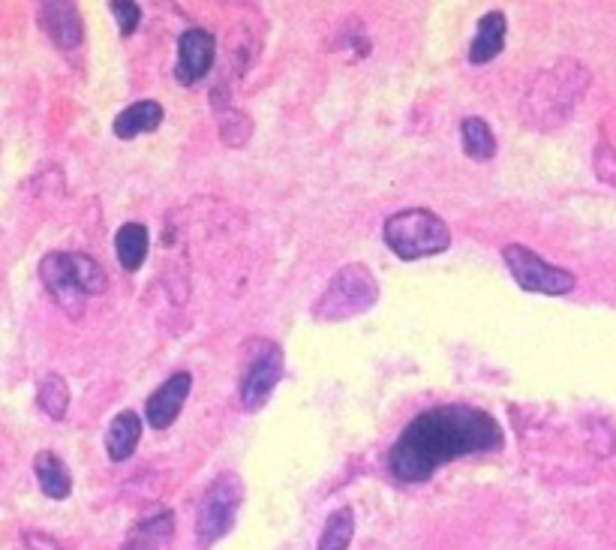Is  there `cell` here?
I'll return each mask as SVG.
<instances>
[{
	"mask_svg": "<svg viewBox=\"0 0 616 550\" xmlns=\"http://www.w3.org/2000/svg\"><path fill=\"white\" fill-rule=\"evenodd\" d=\"M214 55H217V40L214 34L202 31V28H190L181 34L178 40V64H175V79L181 85H196L202 82L211 67H214Z\"/></svg>",
	"mask_w": 616,
	"mask_h": 550,
	"instance_id": "cell-8",
	"label": "cell"
},
{
	"mask_svg": "<svg viewBox=\"0 0 616 550\" xmlns=\"http://www.w3.org/2000/svg\"><path fill=\"white\" fill-rule=\"evenodd\" d=\"M109 10H112V16L118 19L121 34H124V37H133L136 28H139V22H142V10L133 4V0H121V4H112Z\"/></svg>",
	"mask_w": 616,
	"mask_h": 550,
	"instance_id": "cell-23",
	"label": "cell"
},
{
	"mask_svg": "<svg viewBox=\"0 0 616 550\" xmlns=\"http://www.w3.org/2000/svg\"><path fill=\"white\" fill-rule=\"evenodd\" d=\"M379 304V283L373 271L361 262L343 265L313 304L316 322H346L370 313Z\"/></svg>",
	"mask_w": 616,
	"mask_h": 550,
	"instance_id": "cell-4",
	"label": "cell"
},
{
	"mask_svg": "<svg viewBox=\"0 0 616 550\" xmlns=\"http://www.w3.org/2000/svg\"><path fill=\"white\" fill-rule=\"evenodd\" d=\"M586 88H589V70L574 58H562L553 67L541 70L532 79V85L520 103L523 127L538 130V133L562 127L568 121L571 109L586 94Z\"/></svg>",
	"mask_w": 616,
	"mask_h": 550,
	"instance_id": "cell-2",
	"label": "cell"
},
{
	"mask_svg": "<svg viewBox=\"0 0 616 550\" xmlns=\"http://www.w3.org/2000/svg\"><path fill=\"white\" fill-rule=\"evenodd\" d=\"M34 469H37V478H40V487L49 499H67L70 490H73V475L67 469V463L52 454V451H40L37 460H34Z\"/></svg>",
	"mask_w": 616,
	"mask_h": 550,
	"instance_id": "cell-17",
	"label": "cell"
},
{
	"mask_svg": "<svg viewBox=\"0 0 616 550\" xmlns=\"http://www.w3.org/2000/svg\"><path fill=\"white\" fill-rule=\"evenodd\" d=\"M148 247H151V238H148V229L142 223H124L115 235V253H118V262L124 271H139L148 259Z\"/></svg>",
	"mask_w": 616,
	"mask_h": 550,
	"instance_id": "cell-16",
	"label": "cell"
},
{
	"mask_svg": "<svg viewBox=\"0 0 616 550\" xmlns=\"http://www.w3.org/2000/svg\"><path fill=\"white\" fill-rule=\"evenodd\" d=\"M460 142H463V154L469 160H478V163H487L496 157V136L493 130L487 127L484 118H463L460 124Z\"/></svg>",
	"mask_w": 616,
	"mask_h": 550,
	"instance_id": "cell-18",
	"label": "cell"
},
{
	"mask_svg": "<svg viewBox=\"0 0 616 550\" xmlns=\"http://www.w3.org/2000/svg\"><path fill=\"white\" fill-rule=\"evenodd\" d=\"M241 502H244V481H241V475L220 472L208 484V490H205V496L199 502V517H196V535H199L202 547H211L223 535L232 532Z\"/></svg>",
	"mask_w": 616,
	"mask_h": 550,
	"instance_id": "cell-5",
	"label": "cell"
},
{
	"mask_svg": "<svg viewBox=\"0 0 616 550\" xmlns=\"http://www.w3.org/2000/svg\"><path fill=\"white\" fill-rule=\"evenodd\" d=\"M40 277H43V283H46V289H49V295L70 313V316H82V310H85V292H82V286H79V280H76V274H73V262H70V253H49V256H43V262H40Z\"/></svg>",
	"mask_w": 616,
	"mask_h": 550,
	"instance_id": "cell-9",
	"label": "cell"
},
{
	"mask_svg": "<svg viewBox=\"0 0 616 550\" xmlns=\"http://www.w3.org/2000/svg\"><path fill=\"white\" fill-rule=\"evenodd\" d=\"M163 124V106L154 103V100H142V103H133L127 106L118 118H115V136L130 142L142 133H154L157 127Z\"/></svg>",
	"mask_w": 616,
	"mask_h": 550,
	"instance_id": "cell-15",
	"label": "cell"
},
{
	"mask_svg": "<svg viewBox=\"0 0 616 550\" xmlns=\"http://www.w3.org/2000/svg\"><path fill=\"white\" fill-rule=\"evenodd\" d=\"M190 391H193V376H190L187 370L172 373V376L148 397V403H145V418H148V424H151L154 430H169V427L178 421V415H181V409H184Z\"/></svg>",
	"mask_w": 616,
	"mask_h": 550,
	"instance_id": "cell-10",
	"label": "cell"
},
{
	"mask_svg": "<svg viewBox=\"0 0 616 550\" xmlns=\"http://www.w3.org/2000/svg\"><path fill=\"white\" fill-rule=\"evenodd\" d=\"M40 25L49 34V40L64 52L79 49L82 40H85V25H82V16H79L76 4H58V0L43 4L40 7Z\"/></svg>",
	"mask_w": 616,
	"mask_h": 550,
	"instance_id": "cell-11",
	"label": "cell"
},
{
	"mask_svg": "<svg viewBox=\"0 0 616 550\" xmlns=\"http://www.w3.org/2000/svg\"><path fill=\"white\" fill-rule=\"evenodd\" d=\"M505 34H508V19L502 13H487L481 22H478V31L472 37V46H469V64L481 67V64H490L502 49H505Z\"/></svg>",
	"mask_w": 616,
	"mask_h": 550,
	"instance_id": "cell-14",
	"label": "cell"
},
{
	"mask_svg": "<svg viewBox=\"0 0 616 550\" xmlns=\"http://www.w3.org/2000/svg\"><path fill=\"white\" fill-rule=\"evenodd\" d=\"M352 535H355V511L349 505H343V508L328 514L316 550H349Z\"/></svg>",
	"mask_w": 616,
	"mask_h": 550,
	"instance_id": "cell-19",
	"label": "cell"
},
{
	"mask_svg": "<svg viewBox=\"0 0 616 550\" xmlns=\"http://www.w3.org/2000/svg\"><path fill=\"white\" fill-rule=\"evenodd\" d=\"M502 427L493 415L466 403H442L415 415L388 454V469L403 484H424L451 460L499 448Z\"/></svg>",
	"mask_w": 616,
	"mask_h": 550,
	"instance_id": "cell-1",
	"label": "cell"
},
{
	"mask_svg": "<svg viewBox=\"0 0 616 550\" xmlns=\"http://www.w3.org/2000/svg\"><path fill=\"white\" fill-rule=\"evenodd\" d=\"M283 367H286L283 349L277 343H259V352L250 355L247 370L238 385V397L247 412H256L268 403L277 382L283 379Z\"/></svg>",
	"mask_w": 616,
	"mask_h": 550,
	"instance_id": "cell-7",
	"label": "cell"
},
{
	"mask_svg": "<svg viewBox=\"0 0 616 550\" xmlns=\"http://www.w3.org/2000/svg\"><path fill=\"white\" fill-rule=\"evenodd\" d=\"M175 544V514L157 511L136 523L121 550H172Z\"/></svg>",
	"mask_w": 616,
	"mask_h": 550,
	"instance_id": "cell-12",
	"label": "cell"
},
{
	"mask_svg": "<svg viewBox=\"0 0 616 550\" xmlns=\"http://www.w3.org/2000/svg\"><path fill=\"white\" fill-rule=\"evenodd\" d=\"M70 262H73V274L82 286L85 295H103L106 286H109V277L103 271V265L85 253H70Z\"/></svg>",
	"mask_w": 616,
	"mask_h": 550,
	"instance_id": "cell-21",
	"label": "cell"
},
{
	"mask_svg": "<svg viewBox=\"0 0 616 550\" xmlns=\"http://www.w3.org/2000/svg\"><path fill=\"white\" fill-rule=\"evenodd\" d=\"M502 259L517 280L523 292H538V295H568L577 286V277L565 268L547 265L538 253H532L523 244H505Z\"/></svg>",
	"mask_w": 616,
	"mask_h": 550,
	"instance_id": "cell-6",
	"label": "cell"
},
{
	"mask_svg": "<svg viewBox=\"0 0 616 550\" xmlns=\"http://www.w3.org/2000/svg\"><path fill=\"white\" fill-rule=\"evenodd\" d=\"M37 403H40V409H43L49 418L61 421V418L67 415V409H70V385H67L58 373H49V376L40 382Z\"/></svg>",
	"mask_w": 616,
	"mask_h": 550,
	"instance_id": "cell-20",
	"label": "cell"
},
{
	"mask_svg": "<svg viewBox=\"0 0 616 550\" xmlns=\"http://www.w3.org/2000/svg\"><path fill=\"white\" fill-rule=\"evenodd\" d=\"M382 238L388 250L403 262L439 256L451 247L448 223L427 208H406V211L391 214L382 226Z\"/></svg>",
	"mask_w": 616,
	"mask_h": 550,
	"instance_id": "cell-3",
	"label": "cell"
},
{
	"mask_svg": "<svg viewBox=\"0 0 616 550\" xmlns=\"http://www.w3.org/2000/svg\"><path fill=\"white\" fill-rule=\"evenodd\" d=\"M592 169L598 175V181L610 184L616 190V148H610L607 142H601L592 154Z\"/></svg>",
	"mask_w": 616,
	"mask_h": 550,
	"instance_id": "cell-22",
	"label": "cell"
},
{
	"mask_svg": "<svg viewBox=\"0 0 616 550\" xmlns=\"http://www.w3.org/2000/svg\"><path fill=\"white\" fill-rule=\"evenodd\" d=\"M142 439V415L133 409H124L112 418L109 430H106V451L109 460L124 463L136 454V445Z\"/></svg>",
	"mask_w": 616,
	"mask_h": 550,
	"instance_id": "cell-13",
	"label": "cell"
}]
</instances>
